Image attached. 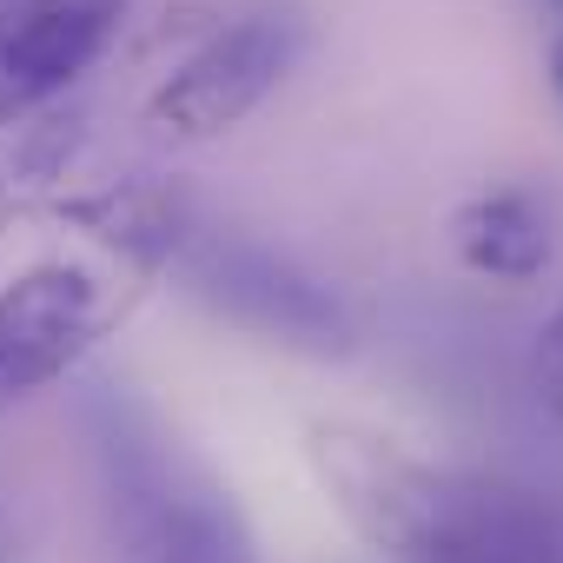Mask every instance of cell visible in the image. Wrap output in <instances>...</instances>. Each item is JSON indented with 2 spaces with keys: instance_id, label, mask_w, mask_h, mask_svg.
<instances>
[{
  "instance_id": "cell-1",
  "label": "cell",
  "mask_w": 563,
  "mask_h": 563,
  "mask_svg": "<svg viewBox=\"0 0 563 563\" xmlns=\"http://www.w3.org/2000/svg\"><path fill=\"white\" fill-rule=\"evenodd\" d=\"M93 457L126 563H258L232 490L133 398L93 405Z\"/></svg>"
},
{
  "instance_id": "cell-2",
  "label": "cell",
  "mask_w": 563,
  "mask_h": 563,
  "mask_svg": "<svg viewBox=\"0 0 563 563\" xmlns=\"http://www.w3.org/2000/svg\"><path fill=\"white\" fill-rule=\"evenodd\" d=\"M306 464L325 490V504L345 517V530L385 556V563H424L444 517H451V484L424 457H411L398 438L352 424V418H312L306 424Z\"/></svg>"
},
{
  "instance_id": "cell-3",
  "label": "cell",
  "mask_w": 563,
  "mask_h": 563,
  "mask_svg": "<svg viewBox=\"0 0 563 563\" xmlns=\"http://www.w3.org/2000/svg\"><path fill=\"white\" fill-rule=\"evenodd\" d=\"M126 312L113 272L87 258H34L0 286V411L60 385Z\"/></svg>"
},
{
  "instance_id": "cell-4",
  "label": "cell",
  "mask_w": 563,
  "mask_h": 563,
  "mask_svg": "<svg viewBox=\"0 0 563 563\" xmlns=\"http://www.w3.org/2000/svg\"><path fill=\"white\" fill-rule=\"evenodd\" d=\"M299 54H306L299 14H286V8L239 14L153 87L146 126L166 140H219L299 67Z\"/></svg>"
},
{
  "instance_id": "cell-5",
  "label": "cell",
  "mask_w": 563,
  "mask_h": 563,
  "mask_svg": "<svg viewBox=\"0 0 563 563\" xmlns=\"http://www.w3.org/2000/svg\"><path fill=\"white\" fill-rule=\"evenodd\" d=\"M199 299L219 306L232 325L272 339V345H292L306 358H345L352 352V312L319 286V278H306L292 258H272L265 245H212L199 265Z\"/></svg>"
},
{
  "instance_id": "cell-6",
  "label": "cell",
  "mask_w": 563,
  "mask_h": 563,
  "mask_svg": "<svg viewBox=\"0 0 563 563\" xmlns=\"http://www.w3.org/2000/svg\"><path fill=\"white\" fill-rule=\"evenodd\" d=\"M133 0H14L0 8V126L54 107L87 67L107 60Z\"/></svg>"
},
{
  "instance_id": "cell-7",
  "label": "cell",
  "mask_w": 563,
  "mask_h": 563,
  "mask_svg": "<svg viewBox=\"0 0 563 563\" xmlns=\"http://www.w3.org/2000/svg\"><path fill=\"white\" fill-rule=\"evenodd\" d=\"M424 563H563V537L530 490L497 477H457L451 517Z\"/></svg>"
},
{
  "instance_id": "cell-8",
  "label": "cell",
  "mask_w": 563,
  "mask_h": 563,
  "mask_svg": "<svg viewBox=\"0 0 563 563\" xmlns=\"http://www.w3.org/2000/svg\"><path fill=\"white\" fill-rule=\"evenodd\" d=\"M444 232H451V252H457L464 272L510 278V286H517V278H537L550 265V252H556L550 206L537 192H523V186H497V192L464 199Z\"/></svg>"
},
{
  "instance_id": "cell-9",
  "label": "cell",
  "mask_w": 563,
  "mask_h": 563,
  "mask_svg": "<svg viewBox=\"0 0 563 563\" xmlns=\"http://www.w3.org/2000/svg\"><path fill=\"white\" fill-rule=\"evenodd\" d=\"M74 140H80V133H74L67 120L27 126L21 140H0V232H8V225L27 212V199H34L41 186H54V179H60V166H67Z\"/></svg>"
},
{
  "instance_id": "cell-10",
  "label": "cell",
  "mask_w": 563,
  "mask_h": 563,
  "mask_svg": "<svg viewBox=\"0 0 563 563\" xmlns=\"http://www.w3.org/2000/svg\"><path fill=\"white\" fill-rule=\"evenodd\" d=\"M530 391L550 418H563V299L556 312L537 325V345H530Z\"/></svg>"
},
{
  "instance_id": "cell-11",
  "label": "cell",
  "mask_w": 563,
  "mask_h": 563,
  "mask_svg": "<svg viewBox=\"0 0 563 563\" xmlns=\"http://www.w3.org/2000/svg\"><path fill=\"white\" fill-rule=\"evenodd\" d=\"M550 87H556V100H563V34H556V47H550Z\"/></svg>"
}]
</instances>
